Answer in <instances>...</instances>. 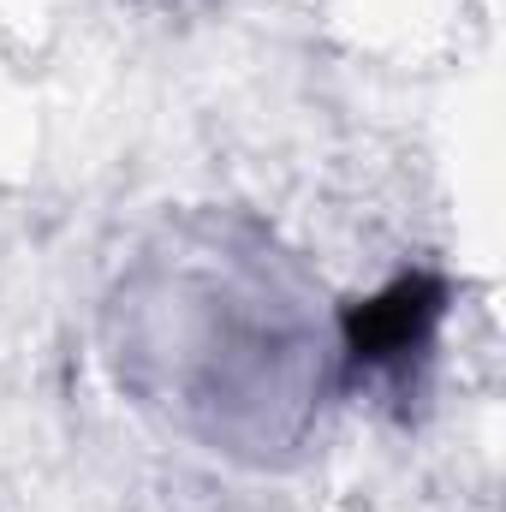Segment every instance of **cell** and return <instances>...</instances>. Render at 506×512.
Masks as SVG:
<instances>
[{
	"mask_svg": "<svg viewBox=\"0 0 506 512\" xmlns=\"http://www.w3.org/2000/svg\"><path fill=\"white\" fill-rule=\"evenodd\" d=\"M441 322V280L429 274H399L387 292H376L370 304H358L346 316V352L352 370H393L405 358H423V346L435 340Z\"/></svg>",
	"mask_w": 506,
	"mask_h": 512,
	"instance_id": "6da1fadb",
	"label": "cell"
}]
</instances>
